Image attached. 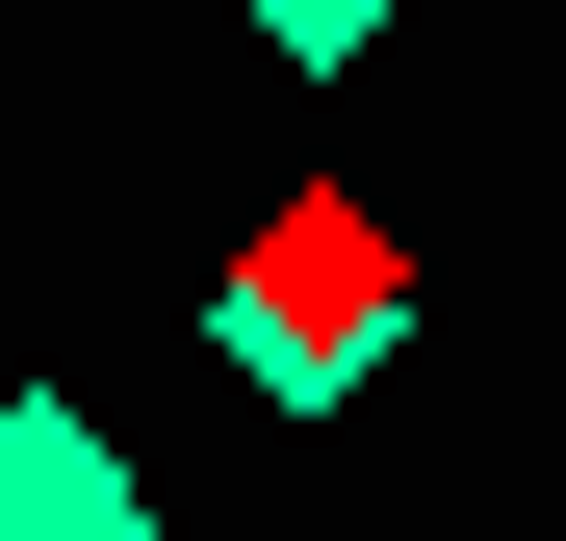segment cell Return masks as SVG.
Instances as JSON below:
<instances>
[{
  "mask_svg": "<svg viewBox=\"0 0 566 541\" xmlns=\"http://www.w3.org/2000/svg\"><path fill=\"white\" fill-rule=\"evenodd\" d=\"M129 541H180V516H129Z\"/></svg>",
  "mask_w": 566,
  "mask_h": 541,
  "instance_id": "obj_3",
  "label": "cell"
},
{
  "mask_svg": "<svg viewBox=\"0 0 566 541\" xmlns=\"http://www.w3.org/2000/svg\"><path fill=\"white\" fill-rule=\"evenodd\" d=\"M155 516V438H104L77 387H0V541H129Z\"/></svg>",
  "mask_w": 566,
  "mask_h": 541,
  "instance_id": "obj_1",
  "label": "cell"
},
{
  "mask_svg": "<svg viewBox=\"0 0 566 541\" xmlns=\"http://www.w3.org/2000/svg\"><path fill=\"white\" fill-rule=\"evenodd\" d=\"M258 27H283V52H387L412 0H258Z\"/></svg>",
  "mask_w": 566,
  "mask_h": 541,
  "instance_id": "obj_2",
  "label": "cell"
}]
</instances>
